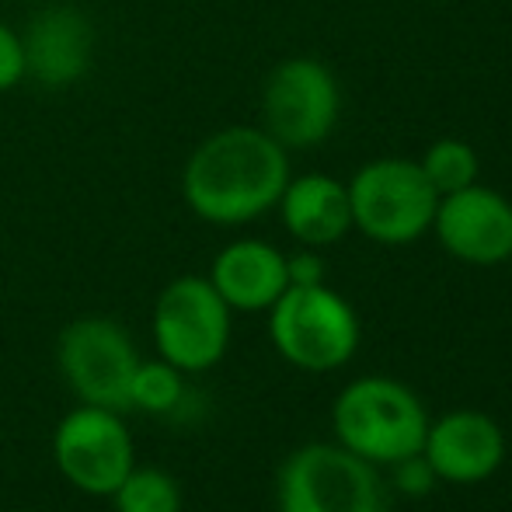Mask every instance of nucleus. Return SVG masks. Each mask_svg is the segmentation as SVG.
Instances as JSON below:
<instances>
[{"instance_id": "nucleus-1", "label": "nucleus", "mask_w": 512, "mask_h": 512, "mask_svg": "<svg viewBox=\"0 0 512 512\" xmlns=\"http://www.w3.org/2000/svg\"><path fill=\"white\" fill-rule=\"evenodd\" d=\"M290 161L265 129L227 126L206 136L182 168V199L199 220L216 227L258 220L279 206Z\"/></svg>"}, {"instance_id": "nucleus-2", "label": "nucleus", "mask_w": 512, "mask_h": 512, "mask_svg": "<svg viewBox=\"0 0 512 512\" xmlns=\"http://www.w3.org/2000/svg\"><path fill=\"white\" fill-rule=\"evenodd\" d=\"M338 446L366 464H401L422 453L429 415L415 391L394 377H359L342 387L331 405Z\"/></svg>"}, {"instance_id": "nucleus-3", "label": "nucleus", "mask_w": 512, "mask_h": 512, "mask_svg": "<svg viewBox=\"0 0 512 512\" xmlns=\"http://www.w3.org/2000/svg\"><path fill=\"white\" fill-rule=\"evenodd\" d=\"M269 338L290 366L328 373L345 366L359 349V317L349 300L324 283L286 286L269 307Z\"/></svg>"}, {"instance_id": "nucleus-4", "label": "nucleus", "mask_w": 512, "mask_h": 512, "mask_svg": "<svg viewBox=\"0 0 512 512\" xmlns=\"http://www.w3.org/2000/svg\"><path fill=\"white\" fill-rule=\"evenodd\" d=\"M279 512H391L380 474L338 443H307L279 467Z\"/></svg>"}, {"instance_id": "nucleus-5", "label": "nucleus", "mask_w": 512, "mask_h": 512, "mask_svg": "<svg viewBox=\"0 0 512 512\" xmlns=\"http://www.w3.org/2000/svg\"><path fill=\"white\" fill-rule=\"evenodd\" d=\"M230 310L206 276H178L157 293L154 349L182 373H206L227 356Z\"/></svg>"}, {"instance_id": "nucleus-6", "label": "nucleus", "mask_w": 512, "mask_h": 512, "mask_svg": "<svg viewBox=\"0 0 512 512\" xmlns=\"http://www.w3.org/2000/svg\"><path fill=\"white\" fill-rule=\"evenodd\" d=\"M56 366L81 405L129 411V384L140 352L119 321L102 314L70 321L56 342Z\"/></svg>"}, {"instance_id": "nucleus-7", "label": "nucleus", "mask_w": 512, "mask_h": 512, "mask_svg": "<svg viewBox=\"0 0 512 512\" xmlns=\"http://www.w3.org/2000/svg\"><path fill=\"white\" fill-rule=\"evenodd\" d=\"M349 203L352 227L363 230L370 241L408 244L432 227L439 196L415 161L384 157L356 171Z\"/></svg>"}, {"instance_id": "nucleus-8", "label": "nucleus", "mask_w": 512, "mask_h": 512, "mask_svg": "<svg viewBox=\"0 0 512 512\" xmlns=\"http://www.w3.org/2000/svg\"><path fill=\"white\" fill-rule=\"evenodd\" d=\"M56 471L84 495L108 499L133 471L136 450L122 411L81 405L60 418L53 432Z\"/></svg>"}, {"instance_id": "nucleus-9", "label": "nucleus", "mask_w": 512, "mask_h": 512, "mask_svg": "<svg viewBox=\"0 0 512 512\" xmlns=\"http://www.w3.org/2000/svg\"><path fill=\"white\" fill-rule=\"evenodd\" d=\"M338 84L317 60H283L262 88L265 133L286 150L317 147L338 122Z\"/></svg>"}, {"instance_id": "nucleus-10", "label": "nucleus", "mask_w": 512, "mask_h": 512, "mask_svg": "<svg viewBox=\"0 0 512 512\" xmlns=\"http://www.w3.org/2000/svg\"><path fill=\"white\" fill-rule=\"evenodd\" d=\"M439 244L467 265H502L512 258V203L481 185L439 196Z\"/></svg>"}, {"instance_id": "nucleus-11", "label": "nucleus", "mask_w": 512, "mask_h": 512, "mask_svg": "<svg viewBox=\"0 0 512 512\" xmlns=\"http://www.w3.org/2000/svg\"><path fill=\"white\" fill-rule=\"evenodd\" d=\"M422 460L439 481L478 485V481H488L502 467L506 436H502V425L485 411H446L425 429Z\"/></svg>"}, {"instance_id": "nucleus-12", "label": "nucleus", "mask_w": 512, "mask_h": 512, "mask_svg": "<svg viewBox=\"0 0 512 512\" xmlns=\"http://www.w3.org/2000/svg\"><path fill=\"white\" fill-rule=\"evenodd\" d=\"M25 42V74L42 88H70L91 67L95 32L77 7L56 4L39 11L21 32Z\"/></svg>"}, {"instance_id": "nucleus-13", "label": "nucleus", "mask_w": 512, "mask_h": 512, "mask_svg": "<svg viewBox=\"0 0 512 512\" xmlns=\"http://www.w3.org/2000/svg\"><path fill=\"white\" fill-rule=\"evenodd\" d=\"M206 279L223 297V304L230 310H244V314L269 310L290 286L286 255L272 248L269 241H255V237L227 244L213 258V269Z\"/></svg>"}, {"instance_id": "nucleus-14", "label": "nucleus", "mask_w": 512, "mask_h": 512, "mask_svg": "<svg viewBox=\"0 0 512 512\" xmlns=\"http://www.w3.org/2000/svg\"><path fill=\"white\" fill-rule=\"evenodd\" d=\"M279 213H283L286 230L304 248L335 244L352 230L349 185L328 175H304L297 182L290 178L279 196Z\"/></svg>"}, {"instance_id": "nucleus-15", "label": "nucleus", "mask_w": 512, "mask_h": 512, "mask_svg": "<svg viewBox=\"0 0 512 512\" xmlns=\"http://www.w3.org/2000/svg\"><path fill=\"white\" fill-rule=\"evenodd\" d=\"M108 499L115 502V512H182V488L161 467L133 464Z\"/></svg>"}, {"instance_id": "nucleus-16", "label": "nucleus", "mask_w": 512, "mask_h": 512, "mask_svg": "<svg viewBox=\"0 0 512 512\" xmlns=\"http://www.w3.org/2000/svg\"><path fill=\"white\" fill-rule=\"evenodd\" d=\"M185 373L175 370L171 363H164L161 356L147 359L136 366L133 384H129V408H143L150 415H168L182 405L185 398Z\"/></svg>"}, {"instance_id": "nucleus-17", "label": "nucleus", "mask_w": 512, "mask_h": 512, "mask_svg": "<svg viewBox=\"0 0 512 512\" xmlns=\"http://www.w3.org/2000/svg\"><path fill=\"white\" fill-rule=\"evenodd\" d=\"M418 168L429 178L436 196H450V192H460V189H467V185H474V178H478V154L460 140H439L425 150Z\"/></svg>"}, {"instance_id": "nucleus-18", "label": "nucleus", "mask_w": 512, "mask_h": 512, "mask_svg": "<svg viewBox=\"0 0 512 512\" xmlns=\"http://www.w3.org/2000/svg\"><path fill=\"white\" fill-rule=\"evenodd\" d=\"M25 77L28 74H25V42H21V32L7 25V21H0V95L14 91Z\"/></svg>"}, {"instance_id": "nucleus-19", "label": "nucleus", "mask_w": 512, "mask_h": 512, "mask_svg": "<svg viewBox=\"0 0 512 512\" xmlns=\"http://www.w3.org/2000/svg\"><path fill=\"white\" fill-rule=\"evenodd\" d=\"M286 276L290 286H317L324 283V262L314 251H300V255L286 258Z\"/></svg>"}, {"instance_id": "nucleus-20", "label": "nucleus", "mask_w": 512, "mask_h": 512, "mask_svg": "<svg viewBox=\"0 0 512 512\" xmlns=\"http://www.w3.org/2000/svg\"><path fill=\"white\" fill-rule=\"evenodd\" d=\"M394 467H398V485L411 495H425L432 481H436V474L429 471V464L422 460V453H415V457L401 460V464H394Z\"/></svg>"}]
</instances>
